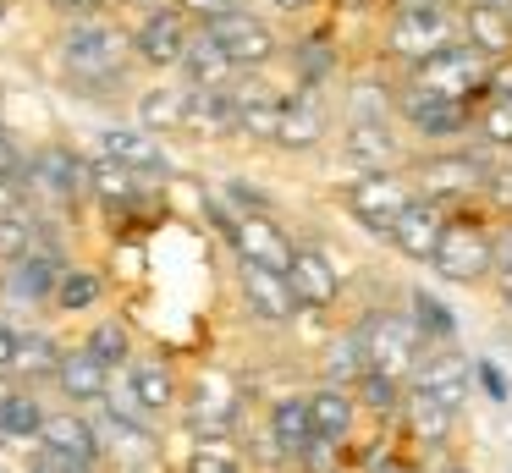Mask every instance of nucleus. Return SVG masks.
Returning <instances> with one entry per match:
<instances>
[{
	"instance_id": "1",
	"label": "nucleus",
	"mask_w": 512,
	"mask_h": 473,
	"mask_svg": "<svg viewBox=\"0 0 512 473\" xmlns=\"http://www.w3.org/2000/svg\"><path fill=\"white\" fill-rule=\"evenodd\" d=\"M127 33L111 28V22H72L67 33H61V61L72 66V77H83V83H111V77H122L127 66Z\"/></svg>"
},
{
	"instance_id": "2",
	"label": "nucleus",
	"mask_w": 512,
	"mask_h": 473,
	"mask_svg": "<svg viewBox=\"0 0 512 473\" xmlns=\"http://www.w3.org/2000/svg\"><path fill=\"white\" fill-rule=\"evenodd\" d=\"M364 358H369V374H386V380H408L413 363H419V325L408 314H375L364 319Z\"/></svg>"
},
{
	"instance_id": "3",
	"label": "nucleus",
	"mask_w": 512,
	"mask_h": 473,
	"mask_svg": "<svg viewBox=\"0 0 512 473\" xmlns=\"http://www.w3.org/2000/svg\"><path fill=\"white\" fill-rule=\"evenodd\" d=\"M474 83H485V55L474 44H452V50L430 55V61L413 72V88L419 94H435V99H463Z\"/></svg>"
},
{
	"instance_id": "4",
	"label": "nucleus",
	"mask_w": 512,
	"mask_h": 473,
	"mask_svg": "<svg viewBox=\"0 0 512 473\" xmlns=\"http://www.w3.org/2000/svg\"><path fill=\"white\" fill-rule=\"evenodd\" d=\"M446 39H452V17H446V11H397V22H391V33H386V50L424 66L430 55L452 50Z\"/></svg>"
},
{
	"instance_id": "5",
	"label": "nucleus",
	"mask_w": 512,
	"mask_h": 473,
	"mask_svg": "<svg viewBox=\"0 0 512 473\" xmlns=\"http://www.w3.org/2000/svg\"><path fill=\"white\" fill-rule=\"evenodd\" d=\"M347 198H353V215L364 220V226H375V231H391V226H397V220L413 209L408 187H402L397 176H386V171H364Z\"/></svg>"
},
{
	"instance_id": "6",
	"label": "nucleus",
	"mask_w": 512,
	"mask_h": 473,
	"mask_svg": "<svg viewBox=\"0 0 512 473\" xmlns=\"http://www.w3.org/2000/svg\"><path fill=\"white\" fill-rule=\"evenodd\" d=\"M496 264V248H490V237L479 226H446L441 248H435V270L446 275V281H479V275Z\"/></svg>"
},
{
	"instance_id": "7",
	"label": "nucleus",
	"mask_w": 512,
	"mask_h": 473,
	"mask_svg": "<svg viewBox=\"0 0 512 473\" xmlns=\"http://www.w3.org/2000/svg\"><path fill=\"white\" fill-rule=\"evenodd\" d=\"M204 33L221 44V55L232 66H259V61H270V55H276V33H270L259 17H248V11H232V17L210 22Z\"/></svg>"
},
{
	"instance_id": "8",
	"label": "nucleus",
	"mask_w": 512,
	"mask_h": 473,
	"mask_svg": "<svg viewBox=\"0 0 512 473\" xmlns=\"http://www.w3.org/2000/svg\"><path fill=\"white\" fill-rule=\"evenodd\" d=\"M61 259H56V248L50 242H39L34 253H23V259H12V270H6V297L12 303H45V297H56V286H61Z\"/></svg>"
},
{
	"instance_id": "9",
	"label": "nucleus",
	"mask_w": 512,
	"mask_h": 473,
	"mask_svg": "<svg viewBox=\"0 0 512 473\" xmlns=\"http://www.w3.org/2000/svg\"><path fill=\"white\" fill-rule=\"evenodd\" d=\"M237 424V391L226 374H199L188 396V429L193 435H226Z\"/></svg>"
},
{
	"instance_id": "10",
	"label": "nucleus",
	"mask_w": 512,
	"mask_h": 473,
	"mask_svg": "<svg viewBox=\"0 0 512 473\" xmlns=\"http://www.w3.org/2000/svg\"><path fill=\"white\" fill-rule=\"evenodd\" d=\"M237 248H243V264H259V270H276V275H287L292 270V242L281 237V226L276 220H265V215H243L237 220Z\"/></svg>"
},
{
	"instance_id": "11",
	"label": "nucleus",
	"mask_w": 512,
	"mask_h": 473,
	"mask_svg": "<svg viewBox=\"0 0 512 473\" xmlns=\"http://www.w3.org/2000/svg\"><path fill=\"white\" fill-rule=\"evenodd\" d=\"M413 396H430V402L457 413L468 396V358L463 352H435V358H424L419 374H413Z\"/></svg>"
},
{
	"instance_id": "12",
	"label": "nucleus",
	"mask_w": 512,
	"mask_h": 473,
	"mask_svg": "<svg viewBox=\"0 0 512 473\" xmlns=\"http://www.w3.org/2000/svg\"><path fill=\"white\" fill-rule=\"evenodd\" d=\"M133 50L149 66H177L188 55V22H182V11H149L144 28L133 33Z\"/></svg>"
},
{
	"instance_id": "13",
	"label": "nucleus",
	"mask_w": 512,
	"mask_h": 473,
	"mask_svg": "<svg viewBox=\"0 0 512 473\" xmlns=\"http://www.w3.org/2000/svg\"><path fill=\"white\" fill-rule=\"evenodd\" d=\"M100 154L116 160V165H127V171H138V176L144 171H171L166 149H160L144 127H105L100 132Z\"/></svg>"
},
{
	"instance_id": "14",
	"label": "nucleus",
	"mask_w": 512,
	"mask_h": 473,
	"mask_svg": "<svg viewBox=\"0 0 512 473\" xmlns=\"http://www.w3.org/2000/svg\"><path fill=\"white\" fill-rule=\"evenodd\" d=\"M39 451H50V457H61V462H72V468L89 473L94 457H100V440H94V429L83 424V418H45Z\"/></svg>"
},
{
	"instance_id": "15",
	"label": "nucleus",
	"mask_w": 512,
	"mask_h": 473,
	"mask_svg": "<svg viewBox=\"0 0 512 473\" xmlns=\"http://www.w3.org/2000/svg\"><path fill=\"white\" fill-rule=\"evenodd\" d=\"M402 116H408L424 138H457V132L468 127L463 99H435V94H419V88L402 94Z\"/></svg>"
},
{
	"instance_id": "16",
	"label": "nucleus",
	"mask_w": 512,
	"mask_h": 473,
	"mask_svg": "<svg viewBox=\"0 0 512 473\" xmlns=\"http://www.w3.org/2000/svg\"><path fill=\"white\" fill-rule=\"evenodd\" d=\"M287 286H292V297H298L303 308L336 303V270H331V259H325V253H314V248H298V253H292Z\"/></svg>"
},
{
	"instance_id": "17",
	"label": "nucleus",
	"mask_w": 512,
	"mask_h": 473,
	"mask_svg": "<svg viewBox=\"0 0 512 473\" xmlns=\"http://www.w3.org/2000/svg\"><path fill=\"white\" fill-rule=\"evenodd\" d=\"M243 297H248V308H254L259 319H270V325L292 319V308H298V297H292L287 275L259 270V264H243Z\"/></svg>"
},
{
	"instance_id": "18",
	"label": "nucleus",
	"mask_w": 512,
	"mask_h": 473,
	"mask_svg": "<svg viewBox=\"0 0 512 473\" xmlns=\"http://www.w3.org/2000/svg\"><path fill=\"white\" fill-rule=\"evenodd\" d=\"M28 176H34V187H39V193H50L56 204H72V198L83 193V182H89V171H83V160L72 149H45Z\"/></svg>"
},
{
	"instance_id": "19",
	"label": "nucleus",
	"mask_w": 512,
	"mask_h": 473,
	"mask_svg": "<svg viewBox=\"0 0 512 473\" xmlns=\"http://www.w3.org/2000/svg\"><path fill=\"white\" fill-rule=\"evenodd\" d=\"M193 121V88H149L138 99V127L155 138V132H171V127H188Z\"/></svg>"
},
{
	"instance_id": "20",
	"label": "nucleus",
	"mask_w": 512,
	"mask_h": 473,
	"mask_svg": "<svg viewBox=\"0 0 512 473\" xmlns=\"http://www.w3.org/2000/svg\"><path fill=\"white\" fill-rule=\"evenodd\" d=\"M441 237H446V226H441V215H435L430 204H413L408 215L391 226V242H397L402 253H413V259H435Z\"/></svg>"
},
{
	"instance_id": "21",
	"label": "nucleus",
	"mask_w": 512,
	"mask_h": 473,
	"mask_svg": "<svg viewBox=\"0 0 512 473\" xmlns=\"http://www.w3.org/2000/svg\"><path fill=\"white\" fill-rule=\"evenodd\" d=\"M320 138H325V105L303 88L298 99L281 105V138L276 143H287V149H309V143H320Z\"/></svg>"
},
{
	"instance_id": "22",
	"label": "nucleus",
	"mask_w": 512,
	"mask_h": 473,
	"mask_svg": "<svg viewBox=\"0 0 512 473\" xmlns=\"http://www.w3.org/2000/svg\"><path fill=\"white\" fill-rule=\"evenodd\" d=\"M56 374H61V391H67L72 402H94V396H105V385H111V369H105L89 347L67 352Z\"/></svg>"
},
{
	"instance_id": "23",
	"label": "nucleus",
	"mask_w": 512,
	"mask_h": 473,
	"mask_svg": "<svg viewBox=\"0 0 512 473\" xmlns=\"http://www.w3.org/2000/svg\"><path fill=\"white\" fill-rule=\"evenodd\" d=\"M309 424H314V440H331V446H342L347 424H353V396L342 391V385H325V391L309 396Z\"/></svg>"
},
{
	"instance_id": "24",
	"label": "nucleus",
	"mask_w": 512,
	"mask_h": 473,
	"mask_svg": "<svg viewBox=\"0 0 512 473\" xmlns=\"http://www.w3.org/2000/svg\"><path fill=\"white\" fill-rule=\"evenodd\" d=\"M463 28H468V44H474L479 55H507L512 50V11H496V6H468V17H463Z\"/></svg>"
},
{
	"instance_id": "25",
	"label": "nucleus",
	"mask_w": 512,
	"mask_h": 473,
	"mask_svg": "<svg viewBox=\"0 0 512 473\" xmlns=\"http://www.w3.org/2000/svg\"><path fill=\"white\" fill-rule=\"evenodd\" d=\"M479 176H485V171H479L474 160H463V154H446V160H430V165H424L419 187H424V198H457V193H468Z\"/></svg>"
},
{
	"instance_id": "26",
	"label": "nucleus",
	"mask_w": 512,
	"mask_h": 473,
	"mask_svg": "<svg viewBox=\"0 0 512 473\" xmlns=\"http://www.w3.org/2000/svg\"><path fill=\"white\" fill-rule=\"evenodd\" d=\"M193 121L215 132H243V99L237 88H193Z\"/></svg>"
},
{
	"instance_id": "27",
	"label": "nucleus",
	"mask_w": 512,
	"mask_h": 473,
	"mask_svg": "<svg viewBox=\"0 0 512 473\" xmlns=\"http://www.w3.org/2000/svg\"><path fill=\"white\" fill-rule=\"evenodd\" d=\"M182 66H188L193 88H232V83H226V77H232V61L221 55V44H215L210 33L188 39V55H182Z\"/></svg>"
},
{
	"instance_id": "28",
	"label": "nucleus",
	"mask_w": 512,
	"mask_h": 473,
	"mask_svg": "<svg viewBox=\"0 0 512 473\" xmlns=\"http://www.w3.org/2000/svg\"><path fill=\"white\" fill-rule=\"evenodd\" d=\"M270 429H276L281 451H292V457H303V451L314 446V424H309V402H276V413H270Z\"/></svg>"
},
{
	"instance_id": "29",
	"label": "nucleus",
	"mask_w": 512,
	"mask_h": 473,
	"mask_svg": "<svg viewBox=\"0 0 512 473\" xmlns=\"http://www.w3.org/2000/svg\"><path fill=\"white\" fill-rule=\"evenodd\" d=\"M292 61H298V77H303V88L314 94V88H320L325 77L336 72V44L325 39V33H309V39L298 44V55H292Z\"/></svg>"
},
{
	"instance_id": "30",
	"label": "nucleus",
	"mask_w": 512,
	"mask_h": 473,
	"mask_svg": "<svg viewBox=\"0 0 512 473\" xmlns=\"http://www.w3.org/2000/svg\"><path fill=\"white\" fill-rule=\"evenodd\" d=\"M347 154L364 165H380L397 154V138L386 132V121H353V132H347Z\"/></svg>"
},
{
	"instance_id": "31",
	"label": "nucleus",
	"mask_w": 512,
	"mask_h": 473,
	"mask_svg": "<svg viewBox=\"0 0 512 473\" xmlns=\"http://www.w3.org/2000/svg\"><path fill=\"white\" fill-rule=\"evenodd\" d=\"M127 391H133V402L144 407V413H160V407H171V374H166V363H138L133 369V385H127Z\"/></svg>"
},
{
	"instance_id": "32",
	"label": "nucleus",
	"mask_w": 512,
	"mask_h": 473,
	"mask_svg": "<svg viewBox=\"0 0 512 473\" xmlns=\"http://www.w3.org/2000/svg\"><path fill=\"white\" fill-rule=\"evenodd\" d=\"M325 369H331V385H347V380H364L369 374V358H364V336H342L331 347V358H325Z\"/></svg>"
},
{
	"instance_id": "33",
	"label": "nucleus",
	"mask_w": 512,
	"mask_h": 473,
	"mask_svg": "<svg viewBox=\"0 0 512 473\" xmlns=\"http://www.w3.org/2000/svg\"><path fill=\"white\" fill-rule=\"evenodd\" d=\"M408 424H413V435L419 440H446L452 435V407H441V402H430V396H413L408 402Z\"/></svg>"
},
{
	"instance_id": "34",
	"label": "nucleus",
	"mask_w": 512,
	"mask_h": 473,
	"mask_svg": "<svg viewBox=\"0 0 512 473\" xmlns=\"http://www.w3.org/2000/svg\"><path fill=\"white\" fill-rule=\"evenodd\" d=\"M89 187L105 198V204H127L133 187H138V171H127V165H116V160H100L89 171Z\"/></svg>"
},
{
	"instance_id": "35",
	"label": "nucleus",
	"mask_w": 512,
	"mask_h": 473,
	"mask_svg": "<svg viewBox=\"0 0 512 473\" xmlns=\"http://www.w3.org/2000/svg\"><path fill=\"white\" fill-rule=\"evenodd\" d=\"M39 248V220L28 215H12V220H0V253L6 259H23V253H34Z\"/></svg>"
},
{
	"instance_id": "36",
	"label": "nucleus",
	"mask_w": 512,
	"mask_h": 473,
	"mask_svg": "<svg viewBox=\"0 0 512 473\" xmlns=\"http://www.w3.org/2000/svg\"><path fill=\"white\" fill-rule=\"evenodd\" d=\"M12 369H23V374H50V369H61L56 341H50V336H23V341H17V363H12Z\"/></svg>"
},
{
	"instance_id": "37",
	"label": "nucleus",
	"mask_w": 512,
	"mask_h": 473,
	"mask_svg": "<svg viewBox=\"0 0 512 473\" xmlns=\"http://www.w3.org/2000/svg\"><path fill=\"white\" fill-rule=\"evenodd\" d=\"M56 303L61 308H94V303H100V281H94L89 270H67V275H61V286H56Z\"/></svg>"
},
{
	"instance_id": "38",
	"label": "nucleus",
	"mask_w": 512,
	"mask_h": 473,
	"mask_svg": "<svg viewBox=\"0 0 512 473\" xmlns=\"http://www.w3.org/2000/svg\"><path fill=\"white\" fill-rule=\"evenodd\" d=\"M45 413H39L34 396H6V435H39Z\"/></svg>"
},
{
	"instance_id": "39",
	"label": "nucleus",
	"mask_w": 512,
	"mask_h": 473,
	"mask_svg": "<svg viewBox=\"0 0 512 473\" xmlns=\"http://www.w3.org/2000/svg\"><path fill=\"white\" fill-rule=\"evenodd\" d=\"M413 325H419V336H452V314L441 308V297H430V292H419L413 297Z\"/></svg>"
},
{
	"instance_id": "40",
	"label": "nucleus",
	"mask_w": 512,
	"mask_h": 473,
	"mask_svg": "<svg viewBox=\"0 0 512 473\" xmlns=\"http://www.w3.org/2000/svg\"><path fill=\"white\" fill-rule=\"evenodd\" d=\"M89 352L105 363V369H111V363H122V358H127V330H122V325H100V330L89 336Z\"/></svg>"
},
{
	"instance_id": "41",
	"label": "nucleus",
	"mask_w": 512,
	"mask_h": 473,
	"mask_svg": "<svg viewBox=\"0 0 512 473\" xmlns=\"http://www.w3.org/2000/svg\"><path fill=\"white\" fill-rule=\"evenodd\" d=\"M182 17H204V28L221 17H232V11H243V0H177Z\"/></svg>"
},
{
	"instance_id": "42",
	"label": "nucleus",
	"mask_w": 512,
	"mask_h": 473,
	"mask_svg": "<svg viewBox=\"0 0 512 473\" xmlns=\"http://www.w3.org/2000/svg\"><path fill=\"white\" fill-rule=\"evenodd\" d=\"M188 473H237V457L226 446H199L188 462Z\"/></svg>"
},
{
	"instance_id": "43",
	"label": "nucleus",
	"mask_w": 512,
	"mask_h": 473,
	"mask_svg": "<svg viewBox=\"0 0 512 473\" xmlns=\"http://www.w3.org/2000/svg\"><path fill=\"white\" fill-rule=\"evenodd\" d=\"M386 116V94H375V83L353 88V121H380Z\"/></svg>"
},
{
	"instance_id": "44",
	"label": "nucleus",
	"mask_w": 512,
	"mask_h": 473,
	"mask_svg": "<svg viewBox=\"0 0 512 473\" xmlns=\"http://www.w3.org/2000/svg\"><path fill=\"white\" fill-rule=\"evenodd\" d=\"M485 132H490L496 143H512V94H501L496 105L485 110Z\"/></svg>"
},
{
	"instance_id": "45",
	"label": "nucleus",
	"mask_w": 512,
	"mask_h": 473,
	"mask_svg": "<svg viewBox=\"0 0 512 473\" xmlns=\"http://www.w3.org/2000/svg\"><path fill=\"white\" fill-rule=\"evenodd\" d=\"M358 385H364V402L369 407H391V402H397V380H386V374H364Z\"/></svg>"
},
{
	"instance_id": "46",
	"label": "nucleus",
	"mask_w": 512,
	"mask_h": 473,
	"mask_svg": "<svg viewBox=\"0 0 512 473\" xmlns=\"http://www.w3.org/2000/svg\"><path fill=\"white\" fill-rule=\"evenodd\" d=\"M23 176H0V220H12V215H23Z\"/></svg>"
},
{
	"instance_id": "47",
	"label": "nucleus",
	"mask_w": 512,
	"mask_h": 473,
	"mask_svg": "<svg viewBox=\"0 0 512 473\" xmlns=\"http://www.w3.org/2000/svg\"><path fill=\"white\" fill-rule=\"evenodd\" d=\"M479 380H485V391L496 396V402H507V396H512V391H507V380H501V369H496V363H479Z\"/></svg>"
},
{
	"instance_id": "48",
	"label": "nucleus",
	"mask_w": 512,
	"mask_h": 473,
	"mask_svg": "<svg viewBox=\"0 0 512 473\" xmlns=\"http://www.w3.org/2000/svg\"><path fill=\"white\" fill-rule=\"evenodd\" d=\"M17 341H23V336H17L12 325H0V369H12V363H17Z\"/></svg>"
},
{
	"instance_id": "49",
	"label": "nucleus",
	"mask_w": 512,
	"mask_h": 473,
	"mask_svg": "<svg viewBox=\"0 0 512 473\" xmlns=\"http://www.w3.org/2000/svg\"><path fill=\"white\" fill-rule=\"evenodd\" d=\"M490 248H496V264H501V275H507V270H512V231H501Z\"/></svg>"
},
{
	"instance_id": "50",
	"label": "nucleus",
	"mask_w": 512,
	"mask_h": 473,
	"mask_svg": "<svg viewBox=\"0 0 512 473\" xmlns=\"http://www.w3.org/2000/svg\"><path fill=\"white\" fill-rule=\"evenodd\" d=\"M397 6H402V11H441L446 0H397Z\"/></svg>"
},
{
	"instance_id": "51",
	"label": "nucleus",
	"mask_w": 512,
	"mask_h": 473,
	"mask_svg": "<svg viewBox=\"0 0 512 473\" xmlns=\"http://www.w3.org/2000/svg\"><path fill=\"white\" fill-rule=\"evenodd\" d=\"M56 6H67V11H100L105 0H56Z\"/></svg>"
},
{
	"instance_id": "52",
	"label": "nucleus",
	"mask_w": 512,
	"mask_h": 473,
	"mask_svg": "<svg viewBox=\"0 0 512 473\" xmlns=\"http://www.w3.org/2000/svg\"><path fill=\"white\" fill-rule=\"evenodd\" d=\"M501 303H507V308H512V270H507V275H501Z\"/></svg>"
},
{
	"instance_id": "53",
	"label": "nucleus",
	"mask_w": 512,
	"mask_h": 473,
	"mask_svg": "<svg viewBox=\"0 0 512 473\" xmlns=\"http://www.w3.org/2000/svg\"><path fill=\"white\" fill-rule=\"evenodd\" d=\"M270 6H281V11H303L309 0H270Z\"/></svg>"
},
{
	"instance_id": "54",
	"label": "nucleus",
	"mask_w": 512,
	"mask_h": 473,
	"mask_svg": "<svg viewBox=\"0 0 512 473\" xmlns=\"http://www.w3.org/2000/svg\"><path fill=\"white\" fill-rule=\"evenodd\" d=\"M6 440L12 435H6V396H0V446H6Z\"/></svg>"
},
{
	"instance_id": "55",
	"label": "nucleus",
	"mask_w": 512,
	"mask_h": 473,
	"mask_svg": "<svg viewBox=\"0 0 512 473\" xmlns=\"http://www.w3.org/2000/svg\"><path fill=\"white\" fill-rule=\"evenodd\" d=\"M474 6H496V11H512V0H474Z\"/></svg>"
},
{
	"instance_id": "56",
	"label": "nucleus",
	"mask_w": 512,
	"mask_h": 473,
	"mask_svg": "<svg viewBox=\"0 0 512 473\" xmlns=\"http://www.w3.org/2000/svg\"><path fill=\"white\" fill-rule=\"evenodd\" d=\"M501 363H507V369H512V341H507V347H501Z\"/></svg>"
},
{
	"instance_id": "57",
	"label": "nucleus",
	"mask_w": 512,
	"mask_h": 473,
	"mask_svg": "<svg viewBox=\"0 0 512 473\" xmlns=\"http://www.w3.org/2000/svg\"><path fill=\"white\" fill-rule=\"evenodd\" d=\"M0 17H6V0H0Z\"/></svg>"
},
{
	"instance_id": "58",
	"label": "nucleus",
	"mask_w": 512,
	"mask_h": 473,
	"mask_svg": "<svg viewBox=\"0 0 512 473\" xmlns=\"http://www.w3.org/2000/svg\"><path fill=\"white\" fill-rule=\"evenodd\" d=\"M452 473H468V468H452Z\"/></svg>"
},
{
	"instance_id": "59",
	"label": "nucleus",
	"mask_w": 512,
	"mask_h": 473,
	"mask_svg": "<svg viewBox=\"0 0 512 473\" xmlns=\"http://www.w3.org/2000/svg\"><path fill=\"white\" fill-rule=\"evenodd\" d=\"M0 143H6V138H0Z\"/></svg>"
}]
</instances>
